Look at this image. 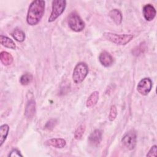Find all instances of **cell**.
<instances>
[{
	"instance_id": "cell-1",
	"label": "cell",
	"mask_w": 157,
	"mask_h": 157,
	"mask_svg": "<svg viewBox=\"0 0 157 157\" xmlns=\"http://www.w3.org/2000/svg\"><path fill=\"white\" fill-rule=\"evenodd\" d=\"M45 2L43 0H35L31 2L26 17L28 25H36L40 21L45 12Z\"/></svg>"
},
{
	"instance_id": "cell-2",
	"label": "cell",
	"mask_w": 157,
	"mask_h": 157,
	"mask_svg": "<svg viewBox=\"0 0 157 157\" xmlns=\"http://www.w3.org/2000/svg\"><path fill=\"white\" fill-rule=\"evenodd\" d=\"M103 36L111 42L120 45H126L133 39V35L132 34H118L110 32H105L103 34Z\"/></svg>"
},
{
	"instance_id": "cell-3",
	"label": "cell",
	"mask_w": 157,
	"mask_h": 157,
	"mask_svg": "<svg viewBox=\"0 0 157 157\" xmlns=\"http://www.w3.org/2000/svg\"><path fill=\"white\" fill-rule=\"evenodd\" d=\"M88 74V67L83 62L78 63L74 67L72 74L73 82L76 84L82 83Z\"/></svg>"
},
{
	"instance_id": "cell-4",
	"label": "cell",
	"mask_w": 157,
	"mask_h": 157,
	"mask_svg": "<svg viewBox=\"0 0 157 157\" xmlns=\"http://www.w3.org/2000/svg\"><path fill=\"white\" fill-rule=\"evenodd\" d=\"M66 6V1L64 0H54L52 1V12L48 18V21L51 23L58 18L64 11Z\"/></svg>"
},
{
	"instance_id": "cell-5",
	"label": "cell",
	"mask_w": 157,
	"mask_h": 157,
	"mask_svg": "<svg viewBox=\"0 0 157 157\" xmlns=\"http://www.w3.org/2000/svg\"><path fill=\"white\" fill-rule=\"evenodd\" d=\"M69 28L75 32H80L85 28V24L80 17L75 12L69 14L67 18Z\"/></svg>"
},
{
	"instance_id": "cell-6",
	"label": "cell",
	"mask_w": 157,
	"mask_h": 157,
	"mask_svg": "<svg viewBox=\"0 0 157 157\" xmlns=\"http://www.w3.org/2000/svg\"><path fill=\"white\" fill-rule=\"evenodd\" d=\"M123 145L128 150H133L137 143V135L134 130L126 132L121 139Z\"/></svg>"
},
{
	"instance_id": "cell-7",
	"label": "cell",
	"mask_w": 157,
	"mask_h": 157,
	"mask_svg": "<svg viewBox=\"0 0 157 157\" xmlns=\"http://www.w3.org/2000/svg\"><path fill=\"white\" fill-rule=\"evenodd\" d=\"M152 88V82L150 78H142L137 84V90L143 96L147 95Z\"/></svg>"
},
{
	"instance_id": "cell-8",
	"label": "cell",
	"mask_w": 157,
	"mask_h": 157,
	"mask_svg": "<svg viewBox=\"0 0 157 157\" xmlns=\"http://www.w3.org/2000/svg\"><path fill=\"white\" fill-rule=\"evenodd\" d=\"M142 13L145 19L147 21H150L155 18L156 12L153 5L151 4H147L144 6Z\"/></svg>"
},
{
	"instance_id": "cell-9",
	"label": "cell",
	"mask_w": 157,
	"mask_h": 157,
	"mask_svg": "<svg viewBox=\"0 0 157 157\" xmlns=\"http://www.w3.org/2000/svg\"><path fill=\"white\" fill-rule=\"evenodd\" d=\"M99 60L101 64L104 67H110L113 63V57L106 51H103L99 54Z\"/></svg>"
},
{
	"instance_id": "cell-10",
	"label": "cell",
	"mask_w": 157,
	"mask_h": 157,
	"mask_svg": "<svg viewBox=\"0 0 157 157\" xmlns=\"http://www.w3.org/2000/svg\"><path fill=\"white\" fill-rule=\"evenodd\" d=\"M44 145L56 148H62L66 146V142L64 139L61 138H52L45 140L44 142Z\"/></svg>"
},
{
	"instance_id": "cell-11",
	"label": "cell",
	"mask_w": 157,
	"mask_h": 157,
	"mask_svg": "<svg viewBox=\"0 0 157 157\" xmlns=\"http://www.w3.org/2000/svg\"><path fill=\"white\" fill-rule=\"evenodd\" d=\"M36 113V102L33 99H30L28 101L25 110V116L28 119H31Z\"/></svg>"
},
{
	"instance_id": "cell-12",
	"label": "cell",
	"mask_w": 157,
	"mask_h": 157,
	"mask_svg": "<svg viewBox=\"0 0 157 157\" xmlns=\"http://www.w3.org/2000/svg\"><path fill=\"white\" fill-rule=\"evenodd\" d=\"M102 131L100 129H95L91 134L88 137L89 142L94 145H98L100 144V142L102 140Z\"/></svg>"
},
{
	"instance_id": "cell-13",
	"label": "cell",
	"mask_w": 157,
	"mask_h": 157,
	"mask_svg": "<svg viewBox=\"0 0 157 157\" xmlns=\"http://www.w3.org/2000/svg\"><path fill=\"white\" fill-rule=\"evenodd\" d=\"M109 16L117 25L121 24L123 17L121 12L119 10L116 9L111 10L109 13Z\"/></svg>"
},
{
	"instance_id": "cell-14",
	"label": "cell",
	"mask_w": 157,
	"mask_h": 157,
	"mask_svg": "<svg viewBox=\"0 0 157 157\" xmlns=\"http://www.w3.org/2000/svg\"><path fill=\"white\" fill-rule=\"evenodd\" d=\"M99 92L97 91H93L88 97L86 100V105L88 108H91L94 107L98 101L99 99Z\"/></svg>"
},
{
	"instance_id": "cell-15",
	"label": "cell",
	"mask_w": 157,
	"mask_h": 157,
	"mask_svg": "<svg viewBox=\"0 0 157 157\" xmlns=\"http://www.w3.org/2000/svg\"><path fill=\"white\" fill-rule=\"evenodd\" d=\"M0 41H1V44L2 46L6 47V48H9L10 49H15L16 48V45L15 42L9 37H7V36H4L3 35H1L0 36Z\"/></svg>"
},
{
	"instance_id": "cell-16",
	"label": "cell",
	"mask_w": 157,
	"mask_h": 157,
	"mask_svg": "<svg viewBox=\"0 0 157 157\" xmlns=\"http://www.w3.org/2000/svg\"><path fill=\"white\" fill-rule=\"evenodd\" d=\"M0 59L1 63L4 66H9L11 64L13 61V56L9 53L3 51L0 53Z\"/></svg>"
},
{
	"instance_id": "cell-17",
	"label": "cell",
	"mask_w": 157,
	"mask_h": 157,
	"mask_svg": "<svg viewBox=\"0 0 157 157\" xmlns=\"http://www.w3.org/2000/svg\"><path fill=\"white\" fill-rule=\"evenodd\" d=\"M9 131V126L7 124H4L0 127V147L2 146L5 142Z\"/></svg>"
},
{
	"instance_id": "cell-18",
	"label": "cell",
	"mask_w": 157,
	"mask_h": 157,
	"mask_svg": "<svg viewBox=\"0 0 157 157\" xmlns=\"http://www.w3.org/2000/svg\"><path fill=\"white\" fill-rule=\"evenodd\" d=\"M11 35L15 39V40H16L18 42H22L25 40V34L22 30L20 29H15L13 31Z\"/></svg>"
},
{
	"instance_id": "cell-19",
	"label": "cell",
	"mask_w": 157,
	"mask_h": 157,
	"mask_svg": "<svg viewBox=\"0 0 157 157\" xmlns=\"http://www.w3.org/2000/svg\"><path fill=\"white\" fill-rule=\"evenodd\" d=\"M33 77L31 74L26 73L22 75L20 78V82L22 85L26 86L31 83Z\"/></svg>"
},
{
	"instance_id": "cell-20",
	"label": "cell",
	"mask_w": 157,
	"mask_h": 157,
	"mask_svg": "<svg viewBox=\"0 0 157 157\" xmlns=\"http://www.w3.org/2000/svg\"><path fill=\"white\" fill-rule=\"evenodd\" d=\"M85 131V126L84 124H81L75 130L74 132V137L77 140L80 139Z\"/></svg>"
},
{
	"instance_id": "cell-21",
	"label": "cell",
	"mask_w": 157,
	"mask_h": 157,
	"mask_svg": "<svg viewBox=\"0 0 157 157\" xmlns=\"http://www.w3.org/2000/svg\"><path fill=\"white\" fill-rule=\"evenodd\" d=\"M146 49H147V46L145 44V43L143 42L140 44V45L136 48H134V50L132 51V52L133 53V55L136 56H139L142 53H144V52Z\"/></svg>"
},
{
	"instance_id": "cell-22",
	"label": "cell",
	"mask_w": 157,
	"mask_h": 157,
	"mask_svg": "<svg viewBox=\"0 0 157 157\" xmlns=\"http://www.w3.org/2000/svg\"><path fill=\"white\" fill-rule=\"evenodd\" d=\"M117 116V109L115 105H112L110 109L109 120L110 121H113Z\"/></svg>"
},
{
	"instance_id": "cell-23",
	"label": "cell",
	"mask_w": 157,
	"mask_h": 157,
	"mask_svg": "<svg viewBox=\"0 0 157 157\" xmlns=\"http://www.w3.org/2000/svg\"><path fill=\"white\" fill-rule=\"evenodd\" d=\"M57 124V121L55 119H50L45 124V126H44V128L45 129H47V130H52L55 127V126Z\"/></svg>"
},
{
	"instance_id": "cell-24",
	"label": "cell",
	"mask_w": 157,
	"mask_h": 157,
	"mask_svg": "<svg viewBox=\"0 0 157 157\" xmlns=\"http://www.w3.org/2000/svg\"><path fill=\"white\" fill-rule=\"evenodd\" d=\"M156 152H157V146L156 145H153L150 150L148 151V153L147 154V156H156Z\"/></svg>"
},
{
	"instance_id": "cell-25",
	"label": "cell",
	"mask_w": 157,
	"mask_h": 157,
	"mask_svg": "<svg viewBox=\"0 0 157 157\" xmlns=\"http://www.w3.org/2000/svg\"><path fill=\"white\" fill-rule=\"evenodd\" d=\"M9 156H12V157H13V156H23V155L21 154V153L19 150H18L16 148H14L10 151V153L9 155Z\"/></svg>"
}]
</instances>
